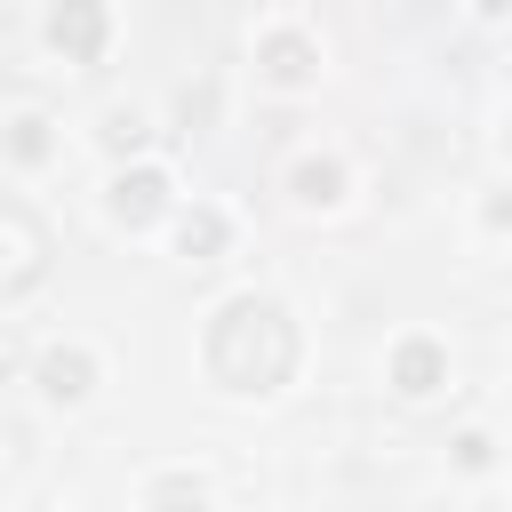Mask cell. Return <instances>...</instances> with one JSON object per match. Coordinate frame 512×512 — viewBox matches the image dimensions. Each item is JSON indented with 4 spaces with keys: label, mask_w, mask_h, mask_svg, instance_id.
Instances as JSON below:
<instances>
[{
    "label": "cell",
    "mask_w": 512,
    "mask_h": 512,
    "mask_svg": "<svg viewBox=\"0 0 512 512\" xmlns=\"http://www.w3.org/2000/svg\"><path fill=\"white\" fill-rule=\"evenodd\" d=\"M208 360H216V376H224L232 392H272V384L288 376V360H296L288 312H280V304H256V296H240V304L216 320V344H208Z\"/></svg>",
    "instance_id": "obj_1"
},
{
    "label": "cell",
    "mask_w": 512,
    "mask_h": 512,
    "mask_svg": "<svg viewBox=\"0 0 512 512\" xmlns=\"http://www.w3.org/2000/svg\"><path fill=\"white\" fill-rule=\"evenodd\" d=\"M56 48L80 56V64L104 48V16H96V0H64V8H56Z\"/></svg>",
    "instance_id": "obj_2"
},
{
    "label": "cell",
    "mask_w": 512,
    "mask_h": 512,
    "mask_svg": "<svg viewBox=\"0 0 512 512\" xmlns=\"http://www.w3.org/2000/svg\"><path fill=\"white\" fill-rule=\"evenodd\" d=\"M392 376H400V392H432V384H440V352H432V344H400Z\"/></svg>",
    "instance_id": "obj_3"
},
{
    "label": "cell",
    "mask_w": 512,
    "mask_h": 512,
    "mask_svg": "<svg viewBox=\"0 0 512 512\" xmlns=\"http://www.w3.org/2000/svg\"><path fill=\"white\" fill-rule=\"evenodd\" d=\"M160 192H168L160 176H128V184H120V216H128V224H144V216L160 208Z\"/></svg>",
    "instance_id": "obj_4"
},
{
    "label": "cell",
    "mask_w": 512,
    "mask_h": 512,
    "mask_svg": "<svg viewBox=\"0 0 512 512\" xmlns=\"http://www.w3.org/2000/svg\"><path fill=\"white\" fill-rule=\"evenodd\" d=\"M48 392H56V400H80V392H88V360H80V352H56V360H48Z\"/></svg>",
    "instance_id": "obj_5"
},
{
    "label": "cell",
    "mask_w": 512,
    "mask_h": 512,
    "mask_svg": "<svg viewBox=\"0 0 512 512\" xmlns=\"http://www.w3.org/2000/svg\"><path fill=\"white\" fill-rule=\"evenodd\" d=\"M264 64H272V80H304V72H312V48H304V40H272Z\"/></svg>",
    "instance_id": "obj_6"
},
{
    "label": "cell",
    "mask_w": 512,
    "mask_h": 512,
    "mask_svg": "<svg viewBox=\"0 0 512 512\" xmlns=\"http://www.w3.org/2000/svg\"><path fill=\"white\" fill-rule=\"evenodd\" d=\"M216 240H224V224H216V216H184V248H192V256H208Z\"/></svg>",
    "instance_id": "obj_7"
},
{
    "label": "cell",
    "mask_w": 512,
    "mask_h": 512,
    "mask_svg": "<svg viewBox=\"0 0 512 512\" xmlns=\"http://www.w3.org/2000/svg\"><path fill=\"white\" fill-rule=\"evenodd\" d=\"M296 184H304V200H336V168H304Z\"/></svg>",
    "instance_id": "obj_8"
}]
</instances>
